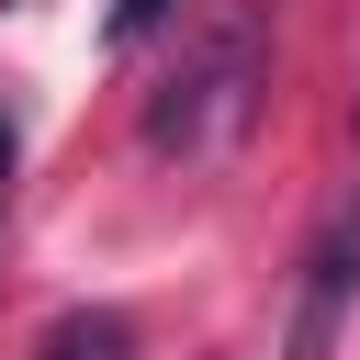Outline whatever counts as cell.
Wrapping results in <instances>:
<instances>
[{"label": "cell", "instance_id": "4", "mask_svg": "<svg viewBox=\"0 0 360 360\" xmlns=\"http://www.w3.org/2000/svg\"><path fill=\"white\" fill-rule=\"evenodd\" d=\"M169 11H180V0H112V11H101V45H146Z\"/></svg>", "mask_w": 360, "mask_h": 360}, {"label": "cell", "instance_id": "1", "mask_svg": "<svg viewBox=\"0 0 360 360\" xmlns=\"http://www.w3.org/2000/svg\"><path fill=\"white\" fill-rule=\"evenodd\" d=\"M259 90H270V11H236L225 34H202V45L158 79L146 146H158V158H214V146L259 112Z\"/></svg>", "mask_w": 360, "mask_h": 360}, {"label": "cell", "instance_id": "5", "mask_svg": "<svg viewBox=\"0 0 360 360\" xmlns=\"http://www.w3.org/2000/svg\"><path fill=\"white\" fill-rule=\"evenodd\" d=\"M11 169H22V124H11V101H0V202H11Z\"/></svg>", "mask_w": 360, "mask_h": 360}, {"label": "cell", "instance_id": "2", "mask_svg": "<svg viewBox=\"0 0 360 360\" xmlns=\"http://www.w3.org/2000/svg\"><path fill=\"white\" fill-rule=\"evenodd\" d=\"M349 315H360V191H349V202L315 225V248H304V281H292V326H281V360H338Z\"/></svg>", "mask_w": 360, "mask_h": 360}, {"label": "cell", "instance_id": "3", "mask_svg": "<svg viewBox=\"0 0 360 360\" xmlns=\"http://www.w3.org/2000/svg\"><path fill=\"white\" fill-rule=\"evenodd\" d=\"M22 360H135V326L112 315V304H68V315H45L34 326V349Z\"/></svg>", "mask_w": 360, "mask_h": 360}]
</instances>
